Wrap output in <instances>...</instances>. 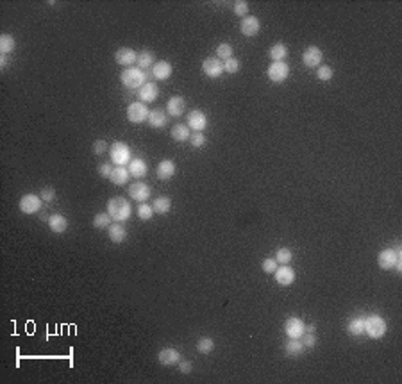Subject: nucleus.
I'll list each match as a JSON object with an SVG mask.
<instances>
[{
	"mask_svg": "<svg viewBox=\"0 0 402 384\" xmlns=\"http://www.w3.org/2000/svg\"><path fill=\"white\" fill-rule=\"evenodd\" d=\"M386 320L379 315H370V317L365 318V332L372 339H379L386 334Z\"/></svg>",
	"mask_w": 402,
	"mask_h": 384,
	"instance_id": "obj_3",
	"label": "nucleus"
},
{
	"mask_svg": "<svg viewBox=\"0 0 402 384\" xmlns=\"http://www.w3.org/2000/svg\"><path fill=\"white\" fill-rule=\"evenodd\" d=\"M316 77H318L322 83H327V81H331L334 77V70L331 66H326V64H322V66L316 68Z\"/></svg>",
	"mask_w": 402,
	"mask_h": 384,
	"instance_id": "obj_39",
	"label": "nucleus"
},
{
	"mask_svg": "<svg viewBox=\"0 0 402 384\" xmlns=\"http://www.w3.org/2000/svg\"><path fill=\"white\" fill-rule=\"evenodd\" d=\"M129 195L133 200H136V202H147V199L150 197V186L145 184V182L141 181H136L133 182V184L129 186Z\"/></svg>",
	"mask_w": 402,
	"mask_h": 384,
	"instance_id": "obj_13",
	"label": "nucleus"
},
{
	"mask_svg": "<svg viewBox=\"0 0 402 384\" xmlns=\"http://www.w3.org/2000/svg\"><path fill=\"white\" fill-rule=\"evenodd\" d=\"M202 72L211 79H218L224 73V61H220L218 57H206L202 61Z\"/></svg>",
	"mask_w": 402,
	"mask_h": 384,
	"instance_id": "obj_8",
	"label": "nucleus"
},
{
	"mask_svg": "<svg viewBox=\"0 0 402 384\" xmlns=\"http://www.w3.org/2000/svg\"><path fill=\"white\" fill-rule=\"evenodd\" d=\"M175 172H177V166H175V163L172 161V159H163V161L157 165V177H159L161 181L172 179L175 175Z\"/></svg>",
	"mask_w": 402,
	"mask_h": 384,
	"instance_id": "obj_21",
	"label": "nucleus"
},
{
	"mask_svg": "<svg viewBox=\"0 0 402 384\" xmlns=\"http://www.w3.org/2000/svg\"><path fill=\"white\" fill-rule=\"evenodd\" d=\"M109 156H111V163H113V165H116V166L129 165L131 147L127 143H124V141H114L109 147Z\"/></svg>",
	"mask_w": 402,
	"mask_h": 384,
	"instance_id": "obj_4",
	"label": "nucleus"
},
{
	"mask_svg": "<svg viewBox=\"0 0 402 384\" xmlns=\"http://www.w3.org/2000/svg\"><path fill=\"white\" fill-rule=\"evenodd\" d=\"M266 75L272 83L279 84V83H285L290 75V66L285 63V61H279V63H272L266 70Z\"/></svg>",
	"mask_w": 402,
	"mask_h": 384,
	"instance_id": "obj_6",
	"label": "nucleus"
},
{
	"mask_svg": "<svg viewBox=\"0 0 402 384\" xmlns=\"http://www.w3.org/2000/svg\"><path fill=\"white\" fill-rule=\"evenodd\" d=\"M315 325H306V332H315Z\"/></svg>",
	"mask_w": 402,
	"mask_h": 384,
	"instance_id": "obj_50",
	"label": "nucleus"
},
{
	"mask_svg": "<svg viewBox=\"0 0 402 384\" xmlns=\"http://www.w3.org/2000/svg\"><path fill=\"white\" fill-rule=\"evenodd\" d=\"M398 259H402L400 252H395L393 249H384L377 256V264H379L381 270H391Z\"/></svg>",
	"mask_w": 402,
	"mask_h": 384,
	"instance_id": "obj_10",
	"label": "nucleus"
},
{
	"mask_svg": "<svg viewBox=\"0 0 402 384\" xmlns=\"http://www.w3.org/2000/svg\"><path fill=\"white\" fill-rule=\"evenodd\" d=\"M273 277H275V283L281 284V286H292L295 283V270H293L290 264H281L277 266V270L273 272Z\"/></svg>",
	"mask_w": 402,
	"mask_h": 384,
	"instance_id": "obj_9",
	"label": "nucleus"
},
{
	"mask_svg": "<svg viewBox=\"0 0 402 384\" xmlns=\"http://www.w3.org/2000/svg\"><path fill=\"white\" fill-rule=\"evenodd\" d=\"M138 216H140V220H143V222H148V220L154 216L152 206H148L147 202H141L140 206H138Z\"/></svg>",
	"mask_w": 402,
	"mask_h": 384,
	"instance_id": "obj_37",
	"label": "nucleus"
},
{
	"mask_svg": "<svg viewBox=\"0 0 402 384\" xmlns=\"http://www.w3.org/2000/svg\"><path fill=\"white\" fill-rule=\"evenodd\" d=\"M157 95H159V88H157L156 83H145L143 86L140 88V91H138L140 102H143V104L154 102L157 98Z\"/></svg>",
	"mask_w": 402,
	"mask_h": 384,
	"instance_id": "obj_18",
	"label": "nucleus"
},
{
	"mask_svg": "<svg viewBox=\"0 0 402 384\" xmlns=\"http://www.w3.org/2000/svg\"><path fill=\"white\" fill-rule=\"evenodd\" d=\"M136 64H138V68H141V70H147V68H150V66L156 64V57H154V54H152L150 50H143V52L138 54Z\"/></svg>",
	"mask_w": 402,
	"mask_h": 384,
	"instance_id": "obj_32",
	"label": "nucleus"
},
{
	"mask_svg": "<svg viewBox=\"0 0 402 384\" xmlns=\"http://www.w3.org/2000/svg\"><path fill=\"white\" fill-rule=\"evenodd\" d=\"M157 359H159V363L163 366H174V365H179L181 354H179V351L174 349V347H165V349L159 351V354H157Z\"/></svg>",
	"mask_w": 402,
	"mask_h": 384,
	"instance_id": "obj_15",
	"label": "nucleus"
},
{
	"mask_svg": "<svg viewBox=\"0 0 402 384\" xmlns=\"http://www.w3.org/2000/svg\"><path fill=\"white\" fill-rule=\"evenodd\" d=\"M213 349H215V339L209 338V336H204L197 341V352H200V354H209V352H213Z\"/></svg>",
	"mask_w": 402,
	"mask_h": 384,
	"instance_id": "obj_35",
	"label": "nucleus"
},
{
	"mask_svg": "<svg viewBox=\"0 0 402 384\" xmlns=\"http://www.w3.org/2000/svg\"><path fill=\"white\" fill-rule=\"evenodd\" d=\"M347 331L354 336H361L365 332V317H352L347 322Z\"/></svg>",
	"mask_w": 402,
	"mask_h": 384,
	"instance_id": "obj_31",
	"label": "nucleus"
},
{
	"mask_svg": "<svg viewBox=\"0 0 402 384\" xmlns=\"http://www.w3.org/2000/svg\"><path fill=\"white\" fill-rule=\"evenodd\" d=\"M39 193H42L43 202H52V200L56 199V189H54L52 186H45Z\"/></svg>",
	"mask_w": 402,
	"mask_h": 384,
	"instance_id": "obj_46",
	"label": "nucleus"
},
{
	"mask_svg": "<svg viewBox=\"0 0 402 384\" xmlns=\"http://www.w3.org/2000/svg\"><path fill=\"white\" fill-rule=\"evenodd\" d=\"M111 222H113V218L109 216V213H97L93 216V227L95 229H106L111 225Z\"/></svg>",
	"mask_w": 402,
	"mask_h": 384,
	"instance_id": "obj_34",
	"label": "nucleus"
},
{
	"mask_svg": "<svg viewBox=\"0 0 402 384\" xmlns=\"http://www.w3.org/2000/svg\"><path fill=\"white\" fill-rule=\"evenodd\" d=\"M170 134H172V138H174L175 141L182 143V141H188V139H190L191 132H190V127H188V125L177 124V125H174V129H172Z\"/></svg>",
	"mask_w": 402,
	"mask_h": 384,
	"instance_id": "obj_30",
	"label": "nucleus"
},
{
	"mask_svg": "<svg viewBox=\"0 0 402 384\" xmlns=\"http://www.w3.org/2000/svg\"><path fill=\"white\" fill-rule=\"evenodd\" d=\"M188 127L193 129L195 132H202L208 127V117L200 109H193L188 113Z\"/></svg>",
	"mask_w": 402,
	"mask_h": 384,
	"instance_id": "obj_14",
	"label": "nucleus"
},
{
	"mask_svg": "<svg viewBox=\"0 0 402 384\" xmlns=\"http://www.w3.org/2000/svg\"><path fill=\"white\" fill-rule=\"evenodd\" d=\"M322 59H324L322 50H320L318 47H315V45L307 47V49L304 50V54H302V63L306 64L307 68H316L320 63H322Z\"/></svg>",
	"mask_w": 402,
	"mask_h": 384,
	"instance_id": "obj_12",
	"label": "nucleus"
},
{
	"mask_svg": "<svg viewBox=\"0 0 402 384\" xmlns=\"http://www.w3.org/2000/svg\"><path fill=\"white\" fill-rule=\"evenodd\" d=\"M172 72H174V68H172V64L168 63V61H157V63L152 66V75L157 81L170 79Z\"/></svg>",
	"mask_w": 402,
	"mask_h": 384,
	"instance_id": "obj_20",
	"label": "nucleus"
},
{
	"mask_svg": "<svg viewBox=\"0 0 402 384\" xmlns=\"http://www.w3.org/2000/svg\"><path fill=\"white\" fill-rule=\"evenodd\" d=\"M152 209H154V213H157V215H167L172 209V199L170 197H157V199L154 200V204H152Z\"/></svg>",
	"mask_w": 402,
	"mask_h": 384,
	"instance_id": "obj_28",
	"label": "nucleus"
},
{
	"mask_svg": "<svg viewBox=\"0 0 402 384\" xmlns=\"http://www.w3.org/2000/svg\"><path fill=\"white\" fill-rule=\"evenodd\" d=\"M191 370H193L191 361H179V372H181V373L188 375V373H191Z\"/></svg>",
	"mask_w": 402,
	"mask_h": 384,
	"instance_id": "obj_48",
	"label": "nucleus"
},
{
	"mask_svg": "<svg viewBox=\"0 0 402 384\" xmlns=\"http://www.w3.org/2000/svg\"><path fill=\"white\" fill-rule=\"evenodd\" d=\"M270 57H272V63H279V61H285V57L288 56V47L285 43H273L270 47Z\"/></svg>",
	"mask_w": 402,
	"mask_h": 384,
	"instance_id": "obj_27",
	"label": "nucleus"
},
{
	"mask_svg": "<svg viewBox=\"0 0 402 384\" xmlns=\"http://www.w3.org/2000/svg\"><path fill=\"white\" fill-rule=\"evenodd\" d=\"M145 79H147V73L138 66L126 68L120 75L122 84H124L127 90H136V88H141L145 84Z\"/></svg>",
	"mask_w": 402,
	"mask_h": 384,
	"instance_id": "obj_2",
	"label": "nucleus"
},
{
	"mask_svg": "<svg viewBox=\"0 0 402 384\" xmlns=\"http://www.w3.org/2000/svg\"><path fill=\"white\" fill-rule=\"evenodd\" d=\"M47 223H49V229L56 234H63V233L68 231V220H66L63 215H59V213L50 216V218L47 220Z\"/></svg>",
	"mask_w": 402,
	"mask_h": 384,
	"instance_id": "obj_23",
	"label": "nucleus"
},
{
	"mask_svg": "<svg viewBox=\"0 0 402 384\" xmlns=\"http://www.w3.org/2000/svg\"><path fill=\"white\" fill-rule=\"evenodd\" d=\"M107 236H109V240L113 241V243L120 245V243H124V241L127 240V229L122 225V223H111V225L107 227Z\"/></svg>",
	"mask_w": 402,
	"mask_h": 384,
	"instance_id": "obj_22",
	"label": "nucleus"
},
{
	"mask_svg": "<svg viewBox=\"0 0 402 384\" xmlns=\"http://www.w3.org/2000/svg\"><path fill=\"white\" fill-rule=\"evenodd\" d=\"M113 165H109V163H100L99 166H97V172H99V175H102V177L109 179L111 173H113Z\"/></svg>",
	"mask_w": 402,
	"mask_h": 384,
	"instance_id": "obj_45",
	"label": "nucleus"
},
{
	"mask_svg": "<svg viewBox=\"0 0 402 384\" xmlns=\"http://www.w3.org/2000/svg\"><path fill=\"white\" fill-rule=\"evenodd\" d=\"M107 213L114 222H126L131 218V202L124 197H113L107 200Z\"/></svg>",
	"mask_w": 402,
	"mask_h": 384,
	"instance_id": "obj_1",
	"label": "nucleus"
},
{
	"mask_svg": "<svg viewBox=\"0 0 402 384\" xmlns=\"http://www.w3.org/2000/svg\"><path fill=\"white\" fill-rule=\"evenodd\" d=\"M224 72L227 73H238L239 72V61L236 57H231V59L224 61Z\"/></svg>",
	"mask_w": 402,
	"mask_h": 384,
	"instance_id": "obj_42",
	"label": "nucleus"
},
{
	"mask_svg": "<svg viewBox=\"0 0 402 384\" xmlns=\"http://www.w3.org/2000/svg\"><path fill=\"white\" fill-rule=\"evenodd\" d=\"M129 177H131V173H129V168H127V166H114L109 181L116 186H124V184H127Z\"/></svg>",
	"mask_w": 402,
	"mask_h": 384,
	"instance_id": "obj_26",
	"label": "nucleus"
},
{
	"mask_svg": "<svg viewBox=\"0 0 402 384\" xmlns=\"http://www.w3.org/2000/svg\"><path fill=\"white\" fill-rule=\"evenodd\" d=\"M167 122H168V117H167V113H165V111H161V109L148 111L147 124L150 125V127L161 129V127H165V125H167Z\"/></svg>",
	"mask_w": 402,
	"mask_h": 384,
	"instance_id": "obj_25",
	"label": "nucleus"
},
{
	"mask_svg": "<svg viewBox=\"0 0 402 384\" xmlns=\"http://www.w3.org/2000/svg\"><path fill=\"white\" fill-rule=\"evenodd\" d=\"M42 197L34 195V193H27L20 199L18 207L23 215H36V213L42 211Z\"/></svg>",
	"mask_w": 402,
	"mask_h": 384,
	"instance_id": "obj_5",
	"label": "nucleus"
},
{
	"mask_svg": "<svg viewBox=\"0 0 402 384\" xmlns=\"http://www.w3.org/2000/svg\"><path fill=\"white\" fill-rule=\"evenodd\" d=\"M127 168H129V173H131V175H133V177H136V179L145 177V175H147V172H148L147 163H145L143 159H140V158L131 159L129 165H127Z\"/></svg>",
	"mask_w": 402,
	"mask_h": 384,
	"instance_id": "obj_24",
	"label": "nucleus"
},
{
	"mask_svg": "<svg viewBox=\"0 0 402 384\" xmlns=\"http://www.w3.org/2000/svg\"><path fill=\"white\" fill-rule=\"evenodd\" d=\"M285 351L288 356H300V354H304L306 347H304V343L300 341V338H290L285 345Z\"/></svg>",
	"mask_w": 402,
	"mask_h": 384,
	"instance_id": "obj_29",
	"label": "nucleus"
},
{
	"mask_svg": "<svg viewBox=\"0 0 402 384\" xmlns=\"http://www.w3.org/2000/svg\"><path fill=\"white\" fill-rule=\"evenodd\" d=\"M232 47L229 45V43H220V45L216 47V57L220 61H227V59H231L232 57Z\"/></svg>",
	"mask_w": 402,
	"mask_h": 384,
	"instance_id": "obj_36",
	"label": "nucleus"
},
{
	"mask_svg": "<svg viewBox=\"0 0 402 384\" xmlns=\"http://www.w3.org/2000/svg\"><path fill=\"white\" fill-rule=\"evenodd\" d=\"M277 266H279V263L275 261V257H266L261 263V268L265 274H273V272L277 270Z\"/></svg>",
	"mask_w": 402,
	"mask_h": 384,
	"instance_id": "obj_43",
	"label": "nucleus"
},
{
	"mask_svg": "<svg viewBox=\"0 0 402 384\" xmlns=\"http://www.w3.org/2000/svg\"><path fill=\"white\" fill-rule=\"evenodd\" d=\"M114 59H116V63L122 64V66L131 68V64L136 63L138 54L134 52L133 49H129V47H122V49H118L116 54H114Z\"/></svg>",
	"mask_w": 402,
	"mask_h": 384,
	"instance_id": "obj_17",
	"label": "nucleus"
},
{
	"mask_svg": "<svg viewBox=\"0 0 402 384\" xmlns=\"http://www.w3.org/2000/svg\"><path fill=\"white\" fill-rule=\"evenodd\" d=\"M285 332L290 338H300V336L306 332V324H304L302 318L299 317H290L285 324Z\"/></svg>",
	"mask_w": 402,
	"mask_h": 384,
	"instance_id": "obj_11",
	"label": "nucleus"
},
{
	"mask_svg": "<svg viewBox=\"0 0 402 384\" xmlns=\"http://www.w3.org/2000/svg\"><path fill=\"white\" fill-rule=\"evenodd\" d=\"M15 45H16V42L11 34H2V36H0V52L2 54L13 52V50H15Z\"/></svg>",
	"mask_w": 402,
	"mask_h": 384,
	"instance_id": "obj_33",
	"label": "nucleus"
},
{
	"mask_svg": "<svg viewBox=\"0 0 402 384\" xmlns=\"http://www.w3.org/2000/svg\"><path fill=\"white\" fill-rule=\"evenodd\" d=\"M167 111H168V114L174 118L182 117L184 111H186V100L182 97H172L170 100L167 102Z\"/></svg>",
	"mask_w": 402,
	"mask_h": 384,
	"instance_id": "obj_19",
	"label": "nucleus"
},
{
	"mask_svg": "<svg viewBox=\"0 0 402 384\" xmlns=\"http://www.w3.org/2000/svg\"><path fill=\"white\" fill-rule=\"evenodd\" d=\"M147 117H148V107L143 102H133L127 107V120L131 124H141V122L147 120Z\"/></svg>",
	"mask_w": 402,
	"mask_h": 384,
	"instance_id": "obj_7",
	"label": "nucleus"
},
{
	"mask_svg": "<svg viewBox=\"0 0 402 384\" xmlns=\"http://www.w3.org/2000/svg\"><path fill=\"white\" fill-rule=\"evenodd\" d=\"M300 341L304 343V347L306 349H313V347L316 345V336H315V332H304L302 336H300Z\"/></svg>",
	"mask_w": 402,
	"mask_h": 384,
	"instance_id": "obj_44",
	"label": "nucleus"
},
{
	"mask_svg": "<svg viewBox=\"0 0 402 384\" xmlns=\"http://www.w3.org/2000/svg\"><path fill=\"white\" fill-rule=\"evenodd\" d=\"M259 29H261V22L256 16H245L242 20V23H239V30H242V34L247 36V38L256 36L259 32Z\"/></svg>",
	"mask_w": 402,
	"mask_h": 384,
	"instance_id": "obj_16",
	"label": "nucleus"
},
{
	"mask_svg": "<svg viewBox=\"0 0 402 384\" xmlns=\"http://www.w3.org/2000/svg\"><path fill=\"white\" fill-rule=\"evenodd\" d=\"M232 13H234L236 16H242V18H245L247 13H249V4H247L245 0H238V2H234V4H232Z\"/></svg>",
	"mask_w": 402,
	"mask_h": 384,
	"instance_id": "obj_40",
	"label": "nucleus"
},
{
	"mask_svg": "<svg viewBox=\"0 0 402 384\" xmlns=\"http://www.w3.org/2000/svg\"><path fill=\"white\" fill-rule=\"evenodd\" d=\"M191 143V147L195 148H202L206 145V136L202 134V132H193V134L190 136V139H188Z\"/></svg>",
	"mask_w": 402,
	"mask_h": 384,
	"instance_id": "obj_41",
	"label": "nucleus"
},
{
	"mask_svg": "<svg viewBox=\"0 0 402 384\" xmlns=\"http://www.w3.org/2000/svg\"><path fill=\"white\" fill-rule=\"evenodd\" d=\"M8 63H9L8 54H2V52H0V66L6 68V66H8Z\"/></svg>",
	"mask_w": 402,
	"mask_h": 384,
	"instance_id": "obj_49",
	"label": "nucleus"
},
{
	"mask_svg": "<svg viewBox=\"0 0 402 384\" xmlns=\"http://www.w3.org/2000/svg\"><path fill=\"white\" fill-rule=\"evenodd\" d=\"M109 150V147H107V143L104 141V139H97L95 143H93V152H95L97 156H102L104 152Z\"/></svg>",
	"mask_w": 402,
	"mask_h": 384,
	"instance_id": "obj_47",
	"label": "nucleus"
},
{
	"mask_svg": "<svg viewBox=\"0 0 402 384\" xmlns=\"http://www.w3.org/2000/svg\"><path fill=\"white\" fill-rule=\"evenodd\" d=\"M293 259V252L290 249H286V247H283V249H279L275 252V261L281 264H290V261Z\"/></svg>",
	"mask_w": 402,
	"mask_h": 384,
	"instance_id": "obj_38",
	"label": "nucleus"
}]
</instances>
